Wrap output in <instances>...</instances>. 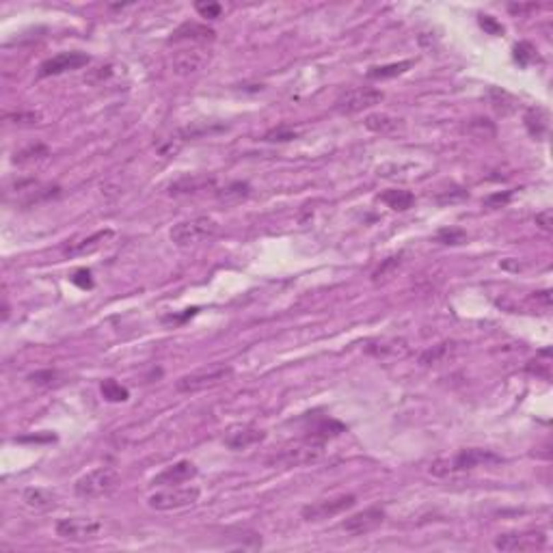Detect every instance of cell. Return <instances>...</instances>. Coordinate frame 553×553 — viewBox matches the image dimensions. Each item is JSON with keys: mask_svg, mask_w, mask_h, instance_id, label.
<instances>
[{"mask_svg": "<svg viewBox=\"0 0 553 553\" xmlns=\"http://www.w3.org/2000/svg\"><path fill=\"white\" fill-rule=\"evenodd\" d=\"M324 456V441L316 437H303L285 443L275 456H270L266 462L270 467H303V464H314Z\"/></svg>", "mask_w": 553, "mask_h": 553, "instance_id": "6da1fadb", "label": "cell"}, {"mask_svg": "<svg viewBox=\"0 0 553 553\" xmlns=\"http://www.w3.org/2000/svg\"><path fill=\"white\" fill-rule=\"evenodd\" d=\"M503 458L491 450H478V447H472V450H462L460 454H456L452 460H437L431 472L435 476H450L454 472H472L476 469V467L480 464H495V462H501Z\"/></svg>", "mask_w": 553, "mask_h": 553, "instance_id": "7a4b0ae2", "label": "cell"}, {"mask_svg": "<svg viewBox=\"0 0 553 553\" xmlns=\"http://www.w3.org/2000/svg\"><path fill=\"white\" fill-rule=\"evenodd\" d=\"M119 486V474L113 467H98L76 480L74 491L80 499H100L110 495Z\"/></svg>", "mask_w": 553, "mask_h": 553, "instance_id": "3957f363", "label": "cell"}, {"mask_svg": "<svg viewBox=\"0 0 553 553\" xmlns=\"http://www.w3.org/2000/svg\"><path fill=\"white\" fill-rule=\"evenodd\" d=\"M219 234V223L210 217H197L190 221H182L171 229V240L178 246H195L201 242H207L212 238H217Z\"/></svg>", "mask_w": 553, "mask_h": 553, "instance_id": "277c9868", "label": "cell"}, {"mask_svg": "<svg viewBox=\"0 0 553 553\" xmlns=\"http://www.w3.org/2000/svg\"><path fill=\"white\" fill-rule=\"evenodd\" d=\"M232 374H234V370L229 365H215L210 370H199V372H193V374H186V376L178 378L176 389L182 392V394L203 392V389L221 385V382L232 378Z\"/></svg>", "mask_w": 553, "mask_h": 553, "instance_id": "5b68a950", "label": "cell"}, {"mask_svg": "<svg viewBox=\"0 0 553 553\" xmlns=\"http://www.w3.org/2000/svg\"><path fill=\"white\" fill-rule=\"evenodd\" d=\"M201 491L197 486H166L164 491H158L154 495H149L147 503L154 510H178V508H186L193 506L195 501H199Z\"/></svg>", "mask_w": 553, "mask_h": 553, "instance_id": "8992f818", "label": "cell"}, {"mask_svg": "<svg viewBox=\"0 0 553 553\" xmlns=\"http://www.w3.org/2000/svg\"><path fill=\"white\" fill-rule=\"evenodd\" d=\"M382 98H385V93H382L380 89L357 87V89H350V91H346V93H342L337 98L335 110L342 113V115H355V113H361L365 108H372V106L380 104Z\"/></svg>", "mask_w": 553, "mask_h": 553, "instance_id": "52a82bcc", "label": "cell"}, {"mask_svg": "<svg viewBox=\"0 0 553 553\" xmlns=\"http://www.w3.org/2000/svg\"><path fill=\"white\" fill-rule=\"evenodd\" d=\"M57 536L63 540L72 542H87L96 540L102 532V523L98 519H84V517H72V519H61L55 528Z\"/></svg>", "mask_w": 553, "mask_h": 553, "instance_id": "ba28073f", "label": "cell"}, {"mask_svg": "<svg viewBox=\"0 0 553 553\" xmlns=\"http://www.w3.org/2000/svg\"><path fill=\"white\" fill-rule=\"evenodd\" d=\"M355 503H357L355 495H339V497H333V499H322V501H314V503L305 506L301 510V515H303L305 521L316 523V521L333 519L337 515L346 513V510H350Z\"/></svg>", "mask_w": 553, "mask_h": 553, "instance_id": "9c48e42d", "label": "cell"}, {"mask_svg": "<svg viewBox=\"0 0 553 553\" xmlns=\"http://www.w3.org/2000/svg\"><path fill=\"white\" fill-rule=\"evenodd\" d=\"M547 536L542 532H517V534H501L495 538V549L499 551H538L545 549Z\"/></svg>", "mask_w": 553, "mask_h": 553, "instance_id": "30bf717a", "label": "cell"}, {"mask_svg": "<svg viewBox=\"0 0 553 553\" xmlns=\"http://www.w3.org/2000/svg\"><path fill=\"white\" fill-rule=\"evenodd\" d=\"M210 61V52L203 50L201 46H190V48H182L173 55L171 59V67L173 74L178 76H193L199 74Z\"/></svg>", "mask_w": 553, "mask_h": 553, "instance_id": "8fae6325", "label": "cell"}, {"mask_svg": "<svg viewBox=\"0 0 553 553\" xmlns=\"http://www.w3.org/2000/svg\"><path fill=\"white\" fill-rule=\"evenodd\" d=\"M382 521H385V510L374 506V508L363 510V513H357V515L348 517L342 523V530L346 534H350V536H365V534L378 530L382 525Z\"/></svg>", "mask_w": 553, "mask_h": 553, "instance_id": "7c38bea8", "label": "cell"}, {"mask_svg": "<svg viewBox=\"0 0 553 553\" xmlns=\"http://www.w3.org/2000/svg\"><path fill=\"white\" fill-rule=\"evenodd\" d=\"M89 63V57L84 52H61L48 61H44L39 65V78H48V76H59L65 72H74L80 69Z\"/></svg>", "mask_w": 553, "mask_h": 553, "instance_id": "4fadbf2b", "label": "cell"}, {"mask_svg": "<svg viewBox=\"0 0 553 553\" xmlns=\"http://www.w3.org/2000/svg\"><path fill=\"white\" fill-rule=\"evenodd\" d=\"M197 476V467L190 460H178L173 464H169L166 469H162L154 480L152 486H178Z\"/></svg>", "mask_w": 553, "mask_h": 553, "instance_id": "5bb4252c", "label": "cell"}, {"mask_svg": "<svg viewBox=\"0 0 553 553\" xmlns=\"http://www.w3.org/2000/svg\"><path fill=\"white\" fill-rule=\"evenodd\" d=\"M217 39V33L212 30L210 26L205 24H199V22H184L182 26H178L171 35V39H169V44H207V41H215Z\"/></svg>", "mask_w": 553, "mask_h": 553, "instance_id": "9a60e30c", "label": "cell"}, {"mask_svg": "<svg viewBox=\"0 0 553 553\" xmlns=\"http://www.w3.org/2000/svg\"><path fill=\"white\" fill-rule=\"evenodd\" d=\"M266 439V433L260 431V428H253V426H236L232 431H227L225 435V445L229 450H246L255 443H262Z\"/></svg>", "mask_w": 553, "mask_h": 553, "instance_id": "2e32d148", "label": "cell"}, {"mask_svg": "<svg viewBox=\"0 0 553 553\" xmlns=\"http://www.w3.org/2000/svg\"><path fill=\"white\" fill-rule=\"evenodd\" d=\"M108 238H113V229H100V232H96V234L89 236V238H82V240H78V242H72V244L65 249V255H69V258H78V255L96 253Z\"/></svg>", "mask_w": 553, "mask_h": 553, "instance_id": "e0dca14e", "label": "cell"}, {"mask_svg": "<svg viewBox=\"0 0 553 553\" xmlns=\"http://www.w3.org/2000/svg\"><path fill=\"white\" fill-rule=\"evenodd\" d=\"M365 127L376 135H396L404 127V121L387 113H374L365 117Z\"/></svg>", "mask_w": 553, "mask_h": 553, "instance_id": "ac0fdd59", "label": "cell"}, {"mask_svg": "<svg viewBox=\"0 0 553 553\" xmlns=\"http://www.w3.org/2000/svg\"><path fill=\"white\" fill-rule=\"evenodd\" d=\"M525 127H528V132H530L534 139L545 141V139L549 137V127H551V123H549V113H547L542 106L530 108V110L525 113Z\"/></svg>", "mask_w": 553, "mask_h": 553, "instance_id": "d6986e66", "label": "cell"}, {"mask_svg": "<svg viewBox=\"0 0 553 553\" xmlns=\"http://www.w3.org/2000/svg\"><path fill=\"white\" fill-rule=\"evenodd\" d=\"M342 433H346V426H344L342 421L333 419V417H320V419H316L312 426L307 428V435H309V437H316V439H320V441L333 439V437L342 435Z\"/></svg>", "mask_w": 553, "mask_h": 553, "instance_id": "ffe728a7", "label": "cell"}, {"mask_svg": "<svg viewBox=\"0 0 553 553\" xmlns=\"http://www.w3.org/2000/svg\"><path fill=\"white\" fill-rule=\"evenodd\" d=\"M22 499H24V503H26L28 508H33V510H41V513H46V510H52V508L57 506L55 495H52L50 491H46V489H37V486L26 489V491L22 493Z\"/></svg>", "mask_w": 553, "mask_h": 553, "instance_id": "44dd1931", "label": "cell"}, {"mask_svg": "<svg viewBox=\"0 0 553 553\" xmlns=\"http://www.w3.org/2000/svg\"><path fill=\"white\" fill-rule=\"evenodd\" d=\"M380 201L387 203L392 210H398V212H404L409 207H413L415 203V195L409 193V190H402V188H389L380 195Z\"/></svg>", "mask_w": 553, "mask_h": 553, "instance_id": "7402d4cb", "label": "cell"}, {"mask_svg": "<svg viewBox=\"0 0 553 553\" xmlns=\"http://www.w3.org/2000/svg\"><path fill=\"white\" fill-rule=\"evenodd\" d=\"M413 67V61H400V63H389V65H378V67H370L367 69V78L370 80H387V78H396L404 72H409Z\"/></svg>", "mask_w": 553, "mask_h": 553, "instance_id": "603a6c76", "label": "cell"}, {"mask_svg": "<svg viewBox=\"0 0 553 553\" xmlns=\"http://www.w3.org/2000/svg\"><path fill=\"white\" fill-rule=\"evenodd\" d=\"M46 156H48V147L41 145V143H35V145L22 147L20 152H16V154H13V162H16V164H28V162L44 160Z\"/></svg>", "mask_w": 553, "mask_h": 553, "instance_id": "cb8c5ba5", "label": "cell"}, {"mask_svg": "<svg viewBox=\"0 0 553 553\" xmlns=\"http://www.w3.org/2000/svg\"><path fill=\"white\" fill-rule=\"evenodd\" d=\"M489 98H491L493 108H495L497 113H501V115H510V113L517 108V100L510 96V93L501 91V89H491V91H489Z\"/></svg>", "mask_w": 553, "mask_h": 553, "instance_id": "d4e9b609", "label": "cell"}, {"mask_svg": "<svg viewBox=\"0 0 553 553\" xmlns=\"http://www.w3.org/2000/svg\"><path fill=\"white\" fill-rule=\"evenodd\" d=\"M100 389H102V396L108 402H125L127 398H130V392H127L123 385H119L115 378H106Z\"/></svg>", "mask_w": 553, "mask_h": 553, "instance_id": "484cf974", "label": "cell"}, {"mask_svg": "<svg viewBox=\"0 0 553 553\" xmlns=\"http://www.w3.org/2000/svg\"><path fill=\"white\" fill-rule=\"evenodd\" d=\"M210 184V180H205V178H184V180H180V182H176V184H171V188H169V193L171 195H190V193H197V190H201L203 186H207Z\"/></svg>", "mask_w": 553, "mask_h": 553, "instance_id": "4316f807", "label": "cell"}, {"mask_svg": "<svg viewBox=\"0 0 553 553\" xmlns=\"http://www.w3.org/2000/svg\"><path fill=\"white\" fill-rule=\"evenodd\" d=\"M59 378L61 376H59L57 370H39V372H33L28 376V380L37 387H55V385H59Z\"/></svg>", "mask_w": 553, "mask_h": 553, "instance_id": "83f0119b", "label": "cell"}, {"mask_svg": "<svg viewBox=\"0 0 553 553\" xmlns=\"http://www.w3.org/2000/svg\"><path fill=\"white\" fill-rule=\"evenodd\" d=\"M515 61L521 67H528L534 61H538V52H536V48L532 44H528V41H521V44L515 46Z\"/></svg>", "mask_w": 553, "mask_h": 553, "instance_id": "f1b7e54d", "label": "cell"}, {"mask_svg": "<svg viewBox=\"0 0 553 553\" xmlns=\"http://www.w3.org/2000/svg\"><path fill=\"white\" fill-rule=\"evenodd\" d=\"M464 238H467V234L458 227H443L435 236V240L441 242V244H462Z\"/></svg>", "mask_w": 553, "mask_h": 553, "instance_id": "f546056e", "label": "cell"}, {"mask_svg": "<svg viewBox=\"0 0 553 553\" xmlns=\"http://www.w3.org/2000/svg\"><path fill=\"white\" fill-rule=\"evenodd\" d=\"M249 193H251V186H249V184H244V182H234V184H229L227 188H223V190L219 193V197L225 199V201H232V199H242V197H246Z\"/></svg>", "mask_w": 553, "mask_h": 553, "instance_id": "4dcf8cb0", "label": "cell"}, {"mask_svg": "<svg viewBox=\"0 0 553 553\" xmlns=\"http://www.w3.org/2000/svg\"><path fill=\"white\" fill-rule=\"evenodd\" d=\"M5 119L9 123H16V125H33V123H39L41 115L39 113H11Z\"/></svg>", "mask_w": 553, "mask_h": 553, "instance_id": "1f68e13d", "label": "cell"}, {"mask_svg": "<svg viewBox=\"0 0 553 553\" xmlns=\"http://www.w3.org/2000/svg\"><path fill=\"white\" fill-rule=\"evenodd\" d=\"M195 9H197V13H199L201 18H207V20L219 18L221 11H223V7H221L219 3H197Z\"/></svg>", "mask_w": 553, "mask_h": 553, "instance_id": "d6a6232c", "label": "cell"}, {"mask_svg": "<svg viewBox=\"0 0 553 553\" xmlns=\"http://www.w3.org/2000/svg\"><path fill=\"white\" fill-rule=\"evenodd\" d=\"M72 281H74L78 287H82V290H89V287H93L91 270H87V268H80V270H76V273H74V277H72Z\"/></svg>", "mask_w": 553, "mask_h": 553, "instance_id": "836d02e7", "label": "cell"}, {"mask_svg": "<svg viewBox=\"0 0 553 553\" xmlns=\"http://www.w3.org/2000/svg\"><path fill=\"white\" fill-rule=\"evenodd\" d=\"M513 190H506V193H495V195H491V197H486L484 199V205L486 207H501V205H506L510 199H513Z\"/></svg>", "mask_w": 553, "mask_h": 553, "instance_id": "e575fe53", "label": "cell"}, {"mask_svg": "<svg viewBox=\"0 0 553 553\" xmlns=\"http://www.w3.org/2000/svg\"><path fill=\"white\" fill-rule=\"evenodd\" d=\"M292 139H296V132H292V130H285V127H279V130H270L266 137H264V141H268V143H281V141H292Z\"/></svg>", "mask_w": 553, "mask_h": 553, "instance_id": "d590c367", "label": "cell"}, {"mask_svg": "<svg viewBox=\"0 0 553 553\" xmlns=\"http://www.w3.org/2000/svg\"><path fill=\"white\" fill-rule=\"evenodd\" d=\"M480 26H482L489 35H503V26H501L493 16H480Z\"/></svg>", "mask_w": 553, "mask_h": 553, "instance_id": "8d00e7d4", "label": "cell"}, {"mask_svg": "<svg viewBox=\"0 0 553 553\" xmlns=\"http://www.w3.org/2000/svg\"><path fill=\"white\" fill-rule=\"evenodd\" d=\"M469 195H467V190H462V188H454V190H447V193H443V195H439L437 197V201L439 203H454V201H462V199H467Z\"/></svg>", "mask_w": 553, "mask_h": 553, "instance_id": "74e56055", "label": "cell"}, {"mask_svg": "<svg viewBox=\"0 0 553 553\" xmlns=\"http://www.w3.org/2000/svg\"><path fill=\"white\" fill-rule=\"evenodd\" d=\"M536 225H538L542 232H551V229H553V212H551V210H545V212H540V215H536Z\"/></svg>", "mask_w": 553, "mask_h": 553, "instance_id": "f35d334b", "label": "cell"}, {"mask_svg": "<svg viewBox=\"0 0 553 553\" xmlns=\"http://www.w3.org/2000/svg\"><path fill=\"white\" fill-rule=\"evenodd\" d=\"M396 266H400V258H389V260H385V264H382L376 273H374V281H378L380 277H385L389 270H394Z\"/></svg>", "mask_w": 553, "mask_h": 553, "instance_id": "ab89813d", "label": "cell"}]
</instances>
